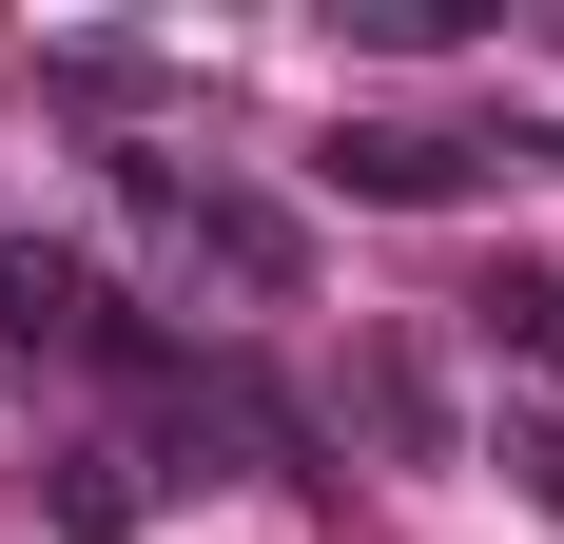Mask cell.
Returning a JSON list of instances; mask_svg holds the SVG:
<instances>
[{"instance_id":"6da1fadb","label":"cell","mask_w":564,"mask_h":544,"mask_svg":"<svg viewBox=\"0 0 564 544\" xmlns=\"http://www.w3.org/2000/svg\"><path fill=\"white\" fill-rule=\"evenodd\" d=\"M137 195L175 215V253H195V272H234V292H273V312L312 292V233H292L273 195H195V175H156V156H137Z\"/></svg>"},{"instance_id":"7a4b0ae2","label":"cell","mask_w":564,"mask_h":544,"mask_svg":"<svg viewBox=\"0 0 564 544\" xmlns=\"http://www.w3.org/2000/svg\"><path fill=\"white\" fill-rule=\"evenodd\" d=\"M0 350H137V312L98 292V253H58V233H0Z\"/></svg>"},{"instance_id":"3957f363","label":"cell","mask_w":564,"mask_h":544,"mask_svg":"<svg viewBox=\"0 0 564 544\" xmlns=\"http://www.w3.org/2000/svg\"><path fill=\"white\" fill-rule=\"evenodd\" d=\"M332 195H370V215H448L467 195V137H429V117H332Z\"/></svg>"},{"instance_id":"277c9868","label":"cell","mask_w":564,"mask_h":544,"mask_svg":"<svg viewBox=\"0 0 564 544\" xmlns=\"http://www.w3.org/2000/svg\"><path fill=\"white\" fill-rule=\"evenodd\" d=\"M350 428L390 447V467H448V389L409 370V350H350Z\"/></svg>"},{"instance_id":"5b68a950","label":"cell","mask_w":564,"mask_h":544,"mask_svg":"<svg viewBox=\"0 0 564 544\" xmlns=\"http://www.w3.org/2000/svg\"><path fill=\"white\" fill-rule=\"evenodd\" d=\"M467 312H487V350H525V370H564V253H507L487 292H467Z\"/></svg>"},{"instance_id":"8992f818","label":"cell","mask_w":564,"mask_h":544,"mask_svg":"<svg viewBox=\"0 0 564 544\" xmlns=\"http://www.w3.org/2000/svg\"><path fill=\"white\" fill-rule=\"evenodd\" d=\"M40 525H58V544H137V487H117V447H58V467H40Z\"/></svg>"},{"instance_id":"52a82bcc","label":"cell","mask_w":564,"mask_h":544,"mask_svg":"<svg viewBox=\"0 0 564 544\" xmlns=\"http://www.w3.org/2000/svg\"><path fill=\"white\" fill-rule=\"evenodd\" d=\"M332 40H370V58H448L467 20H448V0H332Z\"/></svg>"},{"instance_id":"ba28073f","label":"cell","mask_w":564,"mask_h":544,"mask_svg":"<svg viewBox=\"0 0 564 544\" xmlns=\"http://www.w3.org/2000/svg\"><path fill=\"white\" fill-rule=\"evenodd\" d=\"M40 78H58V98H156V58H137V40H40Z\"/></svg>"},{"instance_id":"9c48e42d","label":"cell","mask_w":564,"mask_h":544,"mask_svg":"<svg viewBox=\"0 0 564 544\" xmlns=\"http://www.w3.org/2000/svg\"><path fill=\"white\" fill-rule=\"evenodd\" d=\"M507 467H525V505L564 525V409H525V428H507Z\"/></svg>"}]
</instances>
